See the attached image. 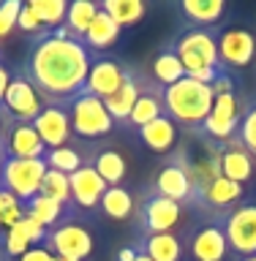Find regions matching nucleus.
<instances>
[{"label":"nucleus","instance_id":"1","mask_svg":"<svg viewBox=\"0 0 256 261\" xmlns=\"http://www.w3.org/2000/svg\"><path fill=\"white\" fill-rule=\"evenodd\" d=\"M90 65V49L60 24L57 30L38 36L22 73L38 90V95L49 101V106H68L85 93Z\"/></svg>","mask_w":256,"mask_h":261},{"label":"nucleus","instance_id":"2","mask_svg":"<svg viewBox=\"0 0 256 261\" xmlns=\"http://www.w3.org/2000/svg\"><path fill=\"white\" fill-rule=\"evenodd\" d=\"M213 101H216L213 87L191 76L164 87V114L172 117L175 125H183L188 130H202L213 109Z\"/></svg>","mask_w":256,"mask_h":261},{"label":"nucleus","instance_id":"3","mask_svg":"<svg viewBox=\"0 0 256 261\" xmlns=\"http://www.w3.org/2000/svg\"><path fill=\"white\" fill-rule=\"evenodd\" d=\"M175 55L180 57L185 68V76H196L202 71H210V68H221L218 63V41L210 30H202V28H194L183 33L175 44Z\"/></svg>","mask_w":256,"mask_h":261},{"label":"nucleus","instance_id":"4","mask_svg":"<svg viewBox=\"0 0 256 261\" xmlns=\"http://www.w3.org/2000/svg\"><path fill=\"white\" fill-rule=\"evenodd\" d=\"M46 163L41 161H19V158H3L0 163V188L16 196L22 204L36 199L41 193V182L46 174Z\"/></svg>","mask_w":256,"mask_h":261},{"label":"nucleus","instance_id":"5","mask_svg":"<svg viewBox=\"0 0 256 261\" xmlns=\"http://www.w3.org/2000/svg\"><path fill=\"white\" fill-rule=\"evenodd\" d=\"M65 109H68L71 130L77 136H82V139H98V136L112 134L114 120L109 117V112H106V106H104L101 98H96L90 93H82V95L74 98Z\"/></svg>","mask_w":256,"mask_h":261},{"label":"nucleus","instance_id":"6","mask_svg":"<svg viewBox=\"0 0 256 261\" xmlns=\"http://www.w3.org/2000/svg\"><path fill=\"white\" fill-rule=\"evenodd\" d=\"M44 248L52 253V256L82 261L93 253V237H90V231L85 226L74 223V220H63V223H57L55 228H49Z\"/></svg>","mask_w":256,"mask_h":261},{"label":"nucleus","instance_id":"7","mask_svg":"<svg viewBox=\"0 0 256 261\" xmlns=\"http://www.w3.org/2000/svg\"><path fill=\"white\" fill-rule=\"evenodd\" d=\"M221 228L226 234L229 248L240 256H256V204H237L235 210H229Z\"/></svg>","mask_w":256,"mask_h":261},{"label":"nucleus","instance_id":"8","mask_svg":"<svg viewBox=\"0 0 256 261\" xmlns=\"http://www.w3.org/2000/svg\"><path fill=\"white\" fill-rule=\"evenodd\" d=\"M240 103H237L235 90L232 93H218L216 101H213V109L207 114L202 125V134L216 144H226L229 139H235L237 125H240Z\"/></svg>","mask_w":256,"mask_h":261},{"label":"nucleus","instance_id":"9","mask_svg":"<svg viewBox=\"0 0 256 261\" xmlns=\"http://www.w3.org/2000/svg\"><path fill=\"white\" fill-rule=\"evenodd\" d=\"M0 106L11 114L14 122H33L46 103H44V98L38 95V90L30 85V79L25 76V73H16V76H11V82H8Z\"/></svg>","mask_w":256,"mask_h":261},{"label":"nucleus","instance_id":"10","mask_svg":"<svg viewBox=\"0 0 256 261\" xmlns=\"http://www.w3.org/2000/svg\"><path fill=\"white\" fill-rule=\"evenodd\" d=\"M180 212L183 210H180L177 201L164 199V196H158L155 191H150L136 210L139 228H142V234H167L180 220Z\"/></svg>","mask_w":256,"mask_h":261},{"label":"nucleus","instance_id":"11","mask_svg":"<svg viewBox=\"0 0 256 261\" xmlns=\"http://www.w3.org/2000/svg\"><path fill=\"white\" fill-rule=\"evenodd\" d=\"M128 76H131V68L120 65L118 60L98 57V60H93V65H90V73H87V82H85V93L106 101V98L114 95L123 85H126Z\"/></svg>","mask_w":256,"mask_h":261},{"label":"nucleus","instance_id":"12","mask_svg":"<svg viewBox=\"0 0 256 261\" xmlns=\"http://www.w3.org/2000/svg\"><path fill=\"white\" fill-rule=\"evenodd\" d=\"M216 41H218V63L229 65V68H245L256 57V38L253 33L243 28H229Z\"/></svg>","mask_w":256,"mask_h":261},{"label":"nucleus","instance_id":"13","mask_svg":"<svg viewBox=\"0 0 256 261\" xmlns=\"http://www.w3.org/2000/svg\"><path fill=\"white\" fill-rule=\"evenodd\" d=\"M46 155V147L36 134L33 122H14L3 139V158L19 161H41Z\"/></svg>","mask_w":256,"mask_h":261},{"label":"nucleus","instance_id":"14","mask_svg":"<svg viewBox=\"0 0 256 261\" xmlns=\"http://www.w3.org/2000/svg\"><path fill=\"white\" fill-rule=\"evenodd\" d=\"M33 128L41 136L46 150H57V147H65V142L71 139V120H68V109L65 106H44L41 114L33 120Z\"/></svg>","mask_w":256,"mask_h":261},{"label":"nucleus","instance_id":"15","mask_svg":"<svg viewBox=\"0 0 256 261\" xmlns=\"http://www.w3.org/2000/svg\"><path fill=\"white\" fill-rule=\"evenodd\" d=\"M68 182H71V199L79 210H93V207H101V199L106 193V185L98 171L85 163L82 169H77L74 174H68Z\"/></svg>","mask_w":256,"mask_h":261},{"label":"nucleus","instance_id":"16","mask_svg":"<svg viewBox=\"0 0 256 261\" xmlns=\"http://www.w3.org/2000/svg\"><path fill=\"white\" fill-rule=\"evenodd\" d=\"M161 114H164V87L155 79L153 82L142 79V90H139V98L134 103V112H131L128 122L139 130V128H145L147 122L158 120Z\"/></svg>","mask_w":256,"mask_h":261},{"label":"nucleus","instance_id":"17","mask_svg":"<svg viewBox=\"0 0 256 261\" xmlns=\"http://www.w3.org/2000/svg\"><path fill=\"white\" fill-rule=\"evenodd\" d=\"M253 158L245 147L237 142V139H229V142L221 147V174L232 182H248L253 177Z\"/></svg>","mask_w":256,"mask_h":261},{"label":"nucleus","instance_id":"18","mask_svg":"<svg viewBox=\"0 0 256 261\" xmlns=\"http://www.w3.org/2000/svg\"><path fill=\"white\" fill-rule=\"evenodd\" d=\"M153 191L158 196H164V199H172V201L183 204V201L191 199L194 185H191V179H188L185 169L172 161L158 171V177H155V182H153Z\"/></svg>","mask_w":256,"mask_h":261},{"label":"nucleus","instance_id":"19","mask_svg":"<svg viewBox=\"0 0 256 261\" xmlns=\"http://www.w3.org/2000/svg\"><path fill=\"white\" fill-rule=\"evenodd\" d=\"M226 250H229V242L221 223H210L199 228L191 240V256L196 261H224Z\"/></svg>","mask_w":256,"mask_h":261},{"label":"nucleus","instance_id":"20","mask_svg":"<svg viewBox=\"0 0 256 261\" xmlns=\"http://www.w3.org/2000/svg\"><path fill=\"white\" fill-rule=\"evenodd\" d=\"M139 139H142V144L147 147L150 152H169L172 147L177 144V125L172 122V117H167V114H161L158 120H153V122H147L145 128H139L136 130Z\"/></svg>","mask_w":256,"mask_h":261},{"label":"nucleus","instance_id":"21","mask_svg":"<svg viewBox=\"0 0 256 261\" xmlns=\"http://www.w3.org/2000/svg\"><path fill=\"white\" fill-rule=\"evenodd\" d=\"M243 199V185L240 182H232L226 177H218L216 182H210L204 191L196 196V201L207 210H235V204Z\"/></svg>","mask_w":256,"mask_h":261},{"label":"nucleus","instance_id":"22","mask_svg":"<svg viewBox=\"0 0 256 261\" xmlns=\"http://www.w3.org/2000/svg\"><path fill=\"white\" fill-rule=\"evenodd\" d=\"M139 90H142V76H136L134 71H131V76L126 79V85H123L114 95H109L104 101L106 112H109V117L114 122H128L131 112H134V103L139 98Z\"/></svg>","mask_w":256,"mask_h":261},{"label":"nucleus","instance_id":"23","mask_svg":"<svg viewBox=\"0 0 256 261\" xmlns=\"http://www.w3.org/2000/svg\"><path fill=\"white\" fill-rule=\"evenodd\" d=\"M118 38H120V24L114 22L104 8H98L96 19L90 22V28L85 33V46L101 52V49H112L118 44Z\"/></svg>","mask_w":256,"mask_h":261},{"label":"nucleus","instance_id":"24","mask_svg":"<svg viewBox=\"0 0 256 261\" xmlns=\"http://www.w3.org/2000/svg\"><path fill=\"white\" fill-rule=\"evenodd\" d=\"M139 253H145L150 261H180L183 258V245L172 231L145 234V240L139 242Z\"/></svg>","mask_w":256,"mask_h":261},{"label":"nucleus","instance_id":"25","mask_svg":"<svg viewBox=\"0 0 256 261\" xmlns=\"http://www.w3.org/2000/svg\"><path fill=\"white\" fill-rule=\"evenodd\" d=\"M224 0H183L180 3V14L185 16V22H191L194 28L207 30L210 24H216L224 14Z\"/></svg>","mask_w":256,"mask_h":261},{"label":"nucleus","instance_id":"26","mask_svg":"<svg viewBox=\"0 0 256 261\" xmlns=\"http://www.w3.org/2000/svg\"><path fill=\"white\" fill-rule=\"evenodd\" d=\"M25 215H30L33 220H38V223L49 231V228H55L57 223L68 220V218H71V210L38 193L36 199H30L28 204H25Z\"/></svg>","mask_w":256,"mask_h":261},{"label":"nucleus","instance_id":"27","mask_svg":"<svg viewBox=\"0 0 256 261\" xmlns=\"http://www.w3.org/2000/svg\"><path fill=\"white\" fill-rule=\"evenodd\" d=\"M98 8H101V3H93V0H71V3H68V11H65L63 28L68 30L77 41H82V44H85V33H87V28H90V22L96 19Z\"/></svg>","mask_w":256,"mask_h":261},{"label":"nucleus","instance_id":"28","mask_svg":"<svg viewBox=\"0 0 256 261\" xmlns=\"http://www.w3.org/2000/svg\"><path fill=\"white\" fill-rule=\"evenodd\" d=\"M101 210L106 218L112 220H126L134 215V193L123 185H114V188H106L104 199H101Z\"/></svg>","mask_w":256,"mask_h":261},{"label":"nucleus","instance_id":"29","mask_svg":"<svg viewBox=\"0 0 256 261\" xmlns=\"http://www.w3.org/2000/svg\"><path fill=\"white\" fill-rule=\"evenodd\" d=\"M153 79L158 82L161 87H169V85H175V82L185 79V68H183V63H180V57L175 55V49H172V46L155 55V60H153Z\"/></svg>","mask_w":256,"mask_h":261},{"label":"nucleus","instance_id":"30","mask_svg":"<svg viewBox=\"0 0 256 261\" xmlns=\"http://www.w3.org/2000/svg\"><path fill=\"white\" fill-rule=\"evenodd\" d=\"M90 166L98 171V177H101L109 188L120 185L123 177H126V158H123L118 150H101V152L93 158V163H90Z\"/></svg>","mask_w":256,"mask_h":261},{"label":"nucleus","instance_id":"31","mask_svg":"<svg viewBox=\"0 0 256 261\" xmlns=\"http://www.w3.org/2000/svg\"><path fill=\"white\" fill-rule=\"evenodd\" d=\"M101 8L120 24V30L136 24L147 14V6L142 3V0H104Z\"/></svg>","mask_w":256,"mask_h":261},{"label":"nucleus","instance_id":"32","mask_svg":"<svg viewBox=\"0 0 256 261\" xmlns=\"http://www.w3.org/2000/svg\"><path fill=\"white\" fill-rule=\"evenodd\" d=\"M30 8L36 11L38 22L44 24L46 33L57 30L65 22V11H68V3L65 0H28Z\"/></svg>","mask_w":256,"mask_h":261},{"label":"nucleus","instance_id":"33","mask_svg":"<svg viewBox=\"0 0 256 261\" xmlns=\"http://www.w3.org/2000/svg\"><path fill=\"white\" fill-rule=\"evenodd\" d=\"M41 196H46V199H52L57 204H63V207L71 210V182H68V174H60V171L55 169H46L44 174V182H41Z\"/></svg>","mask_w":256,"mask_h":261},{"label":"nucleus","instance_id":"34","mask_svg":"<svg viewBox=\"0 0 256 261\" xmlns=\"http://www.w3.org/2000/svg\"><path fill=\"white\" fill-rule=\"evenodd\" d=\"M44 163L49 169L60 171V174H74L77 169H82L85 163H82V155L79 150H74V147H57V150H46L44 155Z\"/></svg>","mask_w":256,"mask_h":261},{"label":"nucleus","instance_id":"35","mask_svg":"<svg viewBox=\"0 0 256 261\" xmlns=\"http://www.w3.org/2000/svg\"><path fill=\"white\" fill-rule=\"evenodd\" d=\"M235 139L251 152V158L256 161V103L240 117V125H237Z\"/></svg>","mask_w":256,"mask_h":261},{"label":"nucleus","instance_id":"36","mask_svg":"<svg viewBox=\"0 0 256 261\" xmlns=\"http://www.w3.org/2000/svg\"><path fill=\"white\" fill-rule=\"evenodd\" d=\"M22 11V0H0V41L16 30V19Z\"/></svg>","mask_w":256,"mask_h":261},{"label":"nucleus","instance_id":"37","mask_svg":"<svg viewBox=\"0 0 256 261\" xmlns=\"http://www.w3.org/2000/svg\"><path fill=\"white\" fill-rule=\"evenodd\" d=\"M3 245H6V253H8L11 258H22L25 253H28V250L33 248V245H30V240L22 234V228H19V226H11V228H8V231H6V240H3Z\"/></svg>","mask_w":256,"mask_h":261},{"label":"nucleus","instance_id":"38","mask_svg":"<svg viewBox=\"0 0 256 261\" xmlns=\"http://www.w3.org/2000/svg\"><path fill=\"white\" fill-rule=\"evenodd\" d=\"M16 28H19L22 33H41L44 36V24L38 22V16L36 11L30 8V3H22V11H19V19H16Z\"/></svg>","mask_w":256,"mask_h":261},{"label":"nucleus","instance_id":"39","mask_svg":"<svg viewBox=\"0 0 256 261\" xmlns=\"http://www.w3.org/2000/svg\"><path fill=\"white\" fill-rule=\"evenodd\" d=\"M19 261H55V256L44 248V245H38V248H30Z\"/></svg>","mask_w":256,"mask_h":261},{"label":"nucleus","instance_id":"40","mask_svg":"<svg viewBox=\"0 0 256 261\" xmlns=\"http://www.w3.org/2000/svg\"><path fill=\"white\" fill-rule=\"evenodd\" d=\"M139 256V248H120L118 250V261H134Z\"/></svg>","mask_w":256,"mask_h":261},{"label":"nucleus","instance_id":"41","mask_svg":"<svg viewBox=\"0 0 256 261\" xmlns=\"http://www.w3.org/2000/svg\"><path fill=\"white\" fill-rule=\"evenodd\" d=\"M8 82H11V76H8V71L3 68V65H0V103H3V95H6Z\"/></svg>","mask_w":256,"mask_h":261},{"label":"nucleus","instance_id":"42","mask_svg":"<svg viewBox=\"0 0 256 261\" xmlns=\"http://www.w3.org/2000/svg\"><path fill=\"white\" fill-rule=\"evenodd\" d=\"M134 261H150V258H147V256H145V253H139V256H136Z\"/></svg>","mask_w":256,"mask_h":261},{"label":"nucleus","instance_id":"43","mask_svg":"<svg viewBox=\"0 0 256 261\" xmlns=\"http://www.w3.org/2000/svg\"><path fill=\"white\" fill-rule=\"evenodd\" d=\"M240 261H256V256H245V258H240Z\"/></svg>","mask_w":256,"mask_h":261},{"label":"nucleus","instance_id":"44","mask_svg":"<svg viewBox=\"0 0 256 261\" xmlns=\"http://www.w3.org/2000/svg\"><path fill=\"white\" fill-rule=\"evenodd\" d=\"M55 261H74V258H60V256H55Z\"/></svg>","mask_w":256,"mask_h":261},{"label":"nucleus","instance_id":"45","mask_svg":"<svg viewBox=\"0 0 256 261\" xmlns=\"http://www.w3.org/2000/svg\"><path fill=\"white\" fill-rule=\"evenodd\" d=\"M0 163H3V150H0Z\"/></svg>","mask_w":256,"mask_h":261},{"label":"nucleus","instance_id":"46","mask_svg":"<svg viewBox=\"0 0 256 261\" xmlns=\"http://www.w3.org/2000/svg\"><path fill=\"white\" fill-rule=\"evenodd\" d=\"M0 199H3V188H0Z\"/></svg>","mask_w":256,"mask_h":261}]
</instances>
